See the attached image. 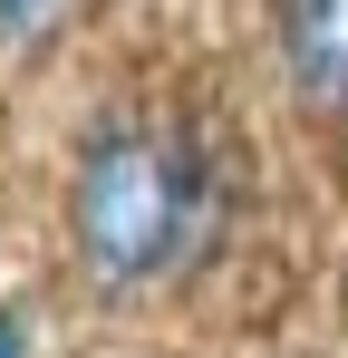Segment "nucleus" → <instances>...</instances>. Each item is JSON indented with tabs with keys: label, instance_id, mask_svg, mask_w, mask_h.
Instances as JSON below:
<instances>
[{
	"label": "nucleus",
	"instance_id": "2",
	"mask_svg": "<svg viewBox=\"0 0 348 358\" xmlns=\"http://www.w3.org/2000/svg\"><path fill=\"white\" fill-rule=\"evenodd\" d=\"M281 68L310 117H348V0H271Z\"/></svg>",
	"mask_w": 348,
	"mask_h": 358
},
{
	"label": "nucleus",
	"instance_id": "3",
	"mask_svg": "<svg viewBox=\"0 0 348 358\" xmlns=\"http://www.w3.org/2000/svg\"><path fill=\"white\" fill-rule=\"evenodd\" d=\"M58 20H68V0H0V39H29L39 49Z\"/></svg>",
	"mask_w": 348,
	"mask_h": 358
},
{
	"label": "nucleus",
	"instance_id": "1",
	"mask_svg": "<svg viewBox=\"0 0 348 358\" xmlns=\"http://www.w3.org/2000/svg\"><path fill=\"white\" fill-rule=\"evenodd\" d=\"M232 213V175L194 126L155 117H97L68 175V242L97 291H145L194 271Z\"/></svg>",
	"mask_w": 348,
	"mask_h": 358
},
{
	"label": "nucleus",
	"instance_id": "4",
	"mask_svg": "<svg viewBox=\"0 0 348 358\" xmlns=\"http://www.w3.org/2000/svg\"><path fill=\"white\" fill-rule=\"evenodd\" d=\"M0 358H29V320L20 310H0Z\"/></svg>",
	"mask_w": 348,
	"mask_h": 358
}]
</instances>
